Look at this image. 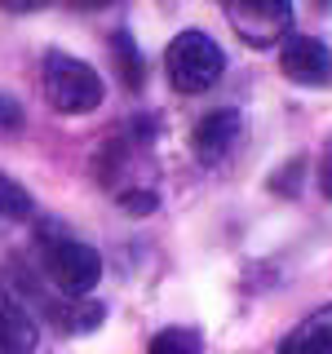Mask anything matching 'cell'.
<instances>
[{
  "label": "cell",
  "mask_w": 332,
  "mask_h": 354,
  "mask_svg": "<svg viewBox=\"0 0 332 354\" xmlns=\"http://www.w3.org/2000/svg\"><path fill=\"white\" fill-rule=\"evenodd\" d=\"M40 261H44V274L53 279V288L66 292L71 301H84L98 288V279H102V257H98V248H89L84 239L62 235L58 226L40 230Z\"/></svg>",
  "instance_id": "obj_1"
},
{
  "label": "cell",
  "mask_w": 332,
  "mask_h": 354,
  "mask_svg": "<svg viewBox=\"0 0 332 354\" xmlns=\"http://www.w3.org/2000/svg\"><path fill=\"white\" fill-rule=\"evenodd\" d=\"M40 80H44V97H49L53 111L62 115H89V111L102 106V75L93 71L89 62L71 58V53H44V66H40Z\"/></svg>",
  "instance_id": "obj_2"
},
{
  "label": "cell",
  "mask_w": 332,
  "mask_h": 354,
  "mask_svg": "<svg viewBox=\"0 0 332 354\" xmlns=\"http://www.w3.org/2000/svg\"><path fill=\"white\" fill-rule=\"evenodd\" d=\"M164 71H169V84L177 93H204V88H213L221 80L226 53L208 31H182L164 49Z\"/></svg>",
  "instance_id": "obj_3"
},
{
  "label": "cell",
  "mask_w": 332,
  "mask_h": 354,
  "mask_svg": "<svg viewBox=\"0 0 332 354\" xmlns=\"http://www.w3.org/2000/svg\"><path fill=\"white\" fill-rule=\"evenodd\" d=\"M226 22L235 27V36L243 44H257V49H270V44H284L293 36V5L284 0H235L226 5Z\"/></svg>",
  "instance_id": "obj_4"
},
{
  "label": "cell",
  "mask_w": 332,
  "mask_h": 354,
  "mask_svg": "<svg viewBox=\"0 0 332 354\" xmlns=\"http://www.w3.org/2000/svg\"><path fill=\"white\" fill-rule=\"evenodd\" d=\"M279 66L293 84H310V88L332 84V49L315 36H297L293 31L279 49Z\"/></svg>",
  "instance_id": "obj_5"
},
{
  "label": "cell",
  "mask_w": 332,
  "mask_h": 354,
  "mask_svg": "<svg viewBox=\"0 0 332 354\" xmlns=\"http://www.w3.org/2000/svg\"><path fill=\"white\" fill-rule=\"evenodd\" d=\"M239 133H243V120H239V111H213V115H204L195 124V138H191V147H195V160L199 164H221L230 151L239 147Z\"/></svg>",
  "instance_id": "obj_6"
},
{
  "label": "cell",
  "mask_w": 332,
  "mask_h": 354,
  "mask_svg": "<svg viewBox=\"0 0 332 354\" xmlns=\"http://www.w3.org/2000/svg\"><path fill=\"white\" fill-rule=\"evenodd\" d=\"M40 341L36 319L22 310V301L14 292L0 288V354H31Z\"/></svg>",
  "instance_id": "obj_7"
},
{
  "label": "cell",
  "mask_w": 332,
  "mask_h": 354,
  "mask_svg": "<svg viewBox=\"0 0 332 354\" xmlns=\"http://www.w3.org/2000/svg\"><path fill=\"white\" fill-rule=\"evenodd\" d=\"M279 354H332V306L315 310L279 341Z\"/></svg>",
  "instance_id": "obj_8"
},
{
  "label": "cell",
  "mask_w": 332,
  "mask_h": 354,
  "mask_svg": "<svg viewBox=\"0 0 332 354\" xmlns=\"http://www.w3.org/2000/svg\"><path fill=\"white\" fill-rule=\"evenodd\" d=\"M0 217H9V221H27L31 217V195L5 173H0Z\"/></svg>",
  "instance_id": "obj_9"
},
{
  "label": "cell",
  "mask_w": 332,
  "mask_h": 354,
  "mask_svg": "<svg viewBox=\"0 0 332 354\" xmlns=\"http://www.w3.org/2000/svg\"><path fill=\"white\" fill-rule=\"evenodd\" d=\"M147 354H199V337L186 328H164L147 346Z\"/></svg>",
  "instance_id": "obj_10"
},
{
  "label": "cell",
  "mask_w": 332,
  "mask_h": 354,
  "mask_svg": "<svg viewBox=\"0 0 332 354\" xmlns=\"http://www.w3.org/2000/svg\"><path fill=\"white\" fill-rule=\"evenodd\" d=\"M116 53H120V62H124V84L142 88V58H138V49H133L129 31H116Z\"/></svg>",
  "instance_id": "obj_11"
},
{
  "label": "cell",
  "mask_w": 332,
  "mask_h": 354,
  "mask_svg": "<svg viewBox=\"0 0 332 354\" xmlns=\"http://www.w3.org/2000/svg\"><path fill=\"white\" fill-rule=\"evenodd\" d=\"M319 191H324V195L332 199V138H328L324 155H319Z\"/></svg>",
  "instance_id": "obj_12"
},
{
  "label": "cell",
  "mask_w": 332,
  "mask_h": 354,
  "mask_svg": "<svg viewBox=\"0 0 332 354\" xmlns=\"http://www.w3.org/2000/svg\"><path fill=\"white\" fill-rule=\"evenodd\" d=\"M18 124H22V111H18V102L0 93V129H18Z\"/></svg>",
  "instance_id": "obj_13"
},
{
  "label": "cell",
  "mask_w": 332,
  "mask_h": 354,
  "mask_svg": "<svg viewBox=\"0 0 332 354\" xmlns=\"http://www.w3.org/2000/svg\"><path fill=\"white\" fill-rule=\"evenodd\" d=\"M120 199H124V208H133L138 217L155 208V195H151V191H129V195H120Z\"/></svg>",
  "instance_id": "obj_14"
}]
</instances>
